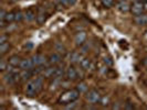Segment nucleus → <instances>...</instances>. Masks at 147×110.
Wrapping results in <instances>:
<instances>
[{"instance_id":"72a5a7b5","label":"nucleus","mask_w":147,"mask_h":110,"mask_svg":"<svg viewBox=\"0 0 147 110\" xmlns=\"http://www.w3.org/2000/svg\"><path fill=\"white\" fill-rule=\"evenodd\" d=\"M26 47H27V49H31V47H32V44L30 43V44H28V45L26 44Z\"/></svg>"},{"instance_id":"a211bd4d","label":"nucleus","mask_w":147,"mask_h":110,"mask_svg":"<svg viewBox=\"0 0 147 110\" xmlns=\"http://www.w3.org/2000/svg\"><path fill=\"white\" fill-rule=\"evenodd\" d=\"M32 69H21V73H20V77H21L22 81H27L30 79V77L32 76Z\"/></svg>"},{"instance_id":"423d86ee","label":"nucleus","mask_w":147,"mask_h":110,"mask_svg":"<svg viewBox=\"0 0 147 110\" xmlns=\"http://www.w3.org/2000/svg\"><path fill=\"white\" fill-rule=\"evenodd\" d=\"M85 41H86V33L83 32V31L78 32L76 35H75V37H74V42H75V44H76L78 46H82L83 44L85 43Z\"/></svg>"},{"instance_id":"0eeeda50","label":"nucleus","mask_w":147,"mask_h":110,"mask_svg":"<svg viewBox=\"0 0 147 110\" xmlns=\"http://www.w3.org/2000/svg\"><path fill=\"white\" fill-rule=\"evenodd\" d=\"M47 19H48V13L45 12V10H44L43 8H39L37 15L38 24H43L44 22L47 21Z\"/></svg>"},{"instance_id":"20e7f679","label":"nucleus","mask_w":147,"mask_h":110,"mask_svg":"<svg viewBox=\"0 0 147 110\" xmlns=\"http://www.w3.org/2000/svg\"><path fill=\"white\" fill-rule=\"evenodd\" d=\"M38 94V89L37 86L34 84V81H30L28 84H27V87H26V95L29 96V97H33Z\"/></svg>"},{"instance_id":"7ed1b4c3","label":"nucleus","mask_w":147,"mask_h":110,"mask_svg":"<svg viewBox=\"0 0 147 110\" xmlns=\"http://www.w3.org/2000/svg\"><path fill=\"white\" fill-rule=\"evenodd\" d=\"M144 9H145V5H144L142 1H138V2H133V6L131 7V12L133 13V15L137 17V15H143Z\"/></svg>"},{"instance_id":"7c9ffc66","label":"nucleus","mask_w":147,"mask_h":110,"mask_svg":"<svg viewBox=\"0 0 147 110\" xmlns=\"http://www.w3.org/2000/svg\"><path fill=\"white\" fill-rule=\"evenodd\" d=\"M75 101H73V103H67V105H65V108L66 109H73V108H75Z\"/></svg>"},{"instance_id":"9b49d317","label":"nucleus","mask_w":147,"mask_h":110,"mask_svg":"<svg viewBox=\"0 0 147 110\" xmlns=\"http://www.w3.org/2000/svg\"><path fill=\"white\" fill-rule=\"evenodd\" d=\"M117 9L121 11V12H123V13H126V12H128L129 10H131V7H129V5L124 1V0H121V2H118L117 3Z\"/></svg>"},{"instance_id":"ddd939ff","label":"nucleus","mask_w":147,"mask_h":110,"mask_svg":"<svg viewBox=\"0 0 147 110\" xmlns=\"http://www.w3.org/2000/svg\"><path fill=\"white\" fill-rule=\"evenodd\" d=\"M82 55L79 52H72L70 55V62L71 63H80L82 61Z\"/></svg>"},{"instance_id":"f704fd0d","label":"nucleus","mask_w":147,"mask_h":110,"mask_svg":"<svg viewBox=\"0 0 147 110\" xmlns=\"http://www.w3.org/2000/svg\"><path fill=\"white\" fill-rule=\"evenodd\" d=\"M145 6H146V9H147V2H146V5H145Z\"/></svg>"},{"instance_id":"f3484780","label":"nucleus","mask_w":147,"mask_h":110,"mask_svg":"<svg viewBox=\"0 0 147 110\" xmlns=\"http://www.w3.org/2000/svg\"><path fill=\"white\" fill-rule=\"evenodd\" d=\"M135 22L140 25H147V15H140L135 17Z\"/></svg>"},{"instance_id":"5701e85b","label":"nucleus","mask_w":147,"mask_h":110,"mask_svg":"<svg viewBox=\"0 0 147 110\" xmlns=\"http://www.w3.org/2000/svg\"><path fill=\"white\" fill-rule=\"evenodd\" d=\"M22 19H24V13H22L21 11H16L15 12V21H21Z\"/></svg>"},{"instance_id":"9d476101","label":"nucleus","mask_w":147,"mask_h":110,"mask_svg":"<svg viewBox=\"0 0 147 110\" xmlns=\"http://www.w3.org/2000/svg\"><path fill=\"white\" fill-rule=\"evenodd\" d=\"M19 67H20V69H32L34 67V65H33L31 59H22Z\"/></svg>"},{"instance_id":"dca6fc26","label":"nucleus","mask_w":147,"mask_h":110,"mask_svg":"<svg viewBox=\"0 0 147 110\" xmlns=\"http://www.w3.org/2000/svg\"><path fill=\"white\" fill-rule=\"evenodd\" d=\"M64 75H65L64 67L63 66H59V67L55 68V72H54V75H53L52 78H62Z\"/></svg>"},{"instance_id":"4468645a","label":"nucleus","mask_w":147,"mask_h":110,"mask_svg":"<svg viewBox=\"0 0 147 110\" xmlns=\"http://www.w3.org/2000/svg\"><path fill=\"white\" fill-rule=\"evenodd\" d=\"M34 18H37V15H36V12H34V10H32V9H28V10H26V12H24V19L27 20V21H32Z\"/></svg>"},{"instance_id":"e433bc0d","label":"nucleus","mask_w":147,"mask_h":110,"mask_svg":"<svg viewBox=\"0 0 147 110\" xmlns=\"http://www.w3.org/2000/svg\"><path fill=\"white\" fill-rule=\"evenodd\" d=\"M146 37H147V31H146Z\"/></svg>"},{"instance_id":"a878e982","label":"nucleus","mask_w":147,"mask_h":110,"mask_svg":"<svg viewBox=\"0 0 147 110\" xmlns=\"http://www.w3.org/2000/svg\"><path fill=\"white\" fill-rule=\"evenodd\" d=\"M9 64V63H8ZM8 64L2 59L1 62H0V71L1 72H5V71H7V67H8Z\"/></svg>"},{"instance_id":"bb28decb","label":"nucleus","mask_w":147,"mask_h":110,"mask_svg":"<svg viewBox=\"0 0 147 110\" xmlns=\"http://www.w3.org/2000/svg\"><path fill=\"white\" fill-rule=\"evenodd\" d=\"M7 42H8V37L6 34H1L0 35V44L7 43Z\"/></svg>"},{"instance_id":"412c9836","label":"nucleus","mask_w":147,"mask_h":110,"mask_svg":"<svg viewBox=\"0 0 147 110\" xmlns=\"http://www.w3.org/2000/svg\"><path fill=\"white\" fill-rule=\"evenodd\" d=\"M76 90L82 94V93H85L86 90H88V85L85 84V83H80L78 86H76Z\"/></svg>"},{"instance_id":"b1692460","label":"nucleus","mask_w":147,"mask_h":110,"mask_svg":"<svg viewBox=\"0 0 147 110\" xmlns=\"http://www.w3.org/2000/svg\"><path fill=\"white\" fill-rule=\"evenodd\" d=\"M104 64L107 66H113V64H114V62H113V59H111L110 56H105L103 59Z\"/></svg>"},{"instance_id":"6ab92c4d","label":"nucleus","mask_w":147,"mask_h":110,"mask_svg":"<svg viewBox=\"0 0 147 110\" xmlns=\"http://www.w3.org/2000/svg\"><path fill=\"white\" fill-rule=\"evenodd\" d=\"M91 64H92V63H91V61H90L88 59H86V57H85V59H83L81 62H80V65H81V68L83 69V71H88Z\"/></svg>"},{"instance_id":"2f4dec72","label":"nucleus","mask_w":147,"mask_h":110,"mask_svg":"<svg viewBox=\"0 0 147 110\" xmlns=\"http://www.w3.org/2000/svg\"><path fill=\"white\" fill-rule=\"evenodd\" d=\"M113 109H121L122 107H121V105H119V103H116V105H114L113 107H112Z\"/></svg>"},{"instance_id":"c756f323","label":"nucleus","mask_w":147,"mask_h":110,"mask_svg":"<svg viewBox=\"0 0 147 110\" xmlns=\"http://www.w3.org/2000/svg\"><path fill=\"white\" fill-rule=\"evenodd\" d=\"M6 15H7V12H6L3 9H1V11H0V21L5 20V18H6Z\"/></svg>"},{"instance_id":"2eb2a0df","label":"nucleus","mask_w":147,"mask_h":110,"mask_svg":"<svg viewBox=\"0 0 147 110\" xmlns=\"http://www.w3.org/2000/svg\"><path fill=\"white\" fill-rule=\"evenodd\" d=\"M21 61L22 59L18 56V55H12L10 59H8V63L10 64V65H12V66H20V63H21Z\"/></svg>"},{"instance_id":"1a4fd4ad","label":"nucleus","mask_w":147,"mask_h":110,"mask_svg":"<svg viewBox=\"0 0 147 110\" xmlns=\"http://www.w3.org/2000/svg\"><path fill=\"white\" fill-rule=\"evenodd\" d=\"M61 54L60 53H54V54H51L50 56H49V59H48V63H49V65H57V64H59L60 62H61Z\"/></svg>"},{"instance_id":"aec40b11","label":"nucleus","mask_w":147,"mask_h":110,"mask_svg":"<svg viewBox=\"0 0 147 110\" xmlns=\"http://www.w3.org/2000/svg\"><path fill=\"white\" fill-rule=\"evenodd\" d=\"M9 49H10V45L9 43H3V44H0V55L1 56H3L8 51H9Z\"/></svg>"},{"instance_id":"393cba45","label":"nucleus","mask_w":147,"mask_h":110,"mask_svg":"<svg viewBox=\"0 0 147 110\" xmlns=\"http://www.w3.org/2000/svg\"><path fill=\"white\" fill-rule=\"evenodd\" d=\"M55 50L59 52L60 54H61V53H65V49H64V46H63L62 44H59V43L57 44V45H55Z\"/></svg>"},{"instance_id":"f257e3e1","label":"nucleus","mask_w":147,"mask_h":110,"mask_svg":"<svg viewBox=\"0 0 147 110\" xmlns=\"http://www.w3.org/2000/svg\"><path fill=\"white\" fill-rule=\"evenodd\" d=\"M79 97H80V93L76 89H70V90H66L64 94H62V95L60 96L59 103H61V105H67V103L75 101Z\"/></svg>"},{"instance_id":"f03ea898","label":"nucleus","mask_w":147,"mask_h":110,"mask_svg":"<svg viewBox=\"0 0 147 110\" xmlns=\"http://www.w3.org/2000/svg\"><path fill=\"white\" fill-rule=\"evenodd\" d=\"M101 95H100V93L95 90V89H92V90H90L86 96H85V99L88 100L90 103H92V105H96L97 103H100L101 101Z\"/></svg>"},{"instance_id":"6e6552de","label":"nucleus","mask_w":147,"mask_h":110,"mask_svg":"<svg viewBox=\"0 0 147 110\" xmlns=\"http://www.w3.org/2000/svg\"><path fill=\"white\" fill-rule=\"evenodd\" d=\"M31 59H32V63H33L34 67H36V66L43 65L44 63H45V61H47L45 56L42 55V54H36V55H33V56L31 57Z\"/></svg>"},{"instance_id":"4be33fe9","label":"nucleus","mask_w":147,"mask_h":110,"mask_svg":"<svg viewBox=\"0 0 147 110\" xmlns=\"http://www.w3.org/2000/svg\"><path fill=\"white\" fill-rule=\"evenodd\" d=\"M5 21L7 22V23L15 21V12H9V13H7L6 18H5Z\"/></svg>"},{"instance_id":"c9c22d12","label":"nucleus","mask_w":147,"mask_h":110,"mask_svg":"<svg viewBox=\"0 0 147 110\" xmlns=\"http://www.w3.org/2000/svg\"><path fill=\"white\" fill-rule=\"evenodd\" d=\"M11 1H17V0H11Z\"/></svg>"},{"instance_id":"39448f33","label":"nucleus","mask_w":147,"mask_h":110,"mask_svg":"<svg viewBox=\"0 0 147 110\" xmlns=\"http://www.w3.org/2000/svg\"><path fill=\"white\" fill-rule=\"evenodd\" d=\"M65 76L67 78V81H75L79 78V74H78V71L74 68L73 66H70L67 67L65 72Z\"/></svg>"},{"instance_id":"cd10ccee","label":"nucleus","mask_w":147,"mask_h":110,"mask_svg":"<svg viewBox=\"0 0 147 110\" xmlns=\"http://www.w3.org/2000/svg\"><path fill=\"white\" fill-rule=\"evenodd\" d=\"M100 103H102L103 106H106V105H109V97H102Z\"/></svg>"},{"instance_id":"c85d7f7f","label":"nucleus","mask_w":147,"mask_h":110,"mask_svg":"<svg viewBox=\"0 0 147 110\" xmlns=\"http://www.w3.org/2000/svg\"><path fill=\"white\" fill-rule=\"evenodd\" d=\"M124 108H125V109H134V105H133L131 101H127V103L124 105Z\"/></svg>"},{"instance_id":"f8f14e48","label":"nucleus","mask_w":147,"mask_h":110,"mask_svg":"<svg viewBox=\"0 0 147 110\" xmlns=\"http://www.w3.org/2000/svg\"><path fill=\"white\" fill-rule=\"evenodd\" d=\"M55 68H57V67H54V65L44 68V71H43L44 78H52L53 75H54V72H55Z\"/></svg>"},{"instance_id":"473e14b6","label":"nucleus","mask_w":147,"mask_h":110,"mask_svg":"<svg viewBox=\"0 0 147 110\" xmlns=\"http://www.w3.org/2000/svg\"><path fill=\"white\" fill-rule=\"evenodd\" d=\"M75 2H76V0H67L69 6H73V5H75Z\"/></svg>"}]
</instances>
